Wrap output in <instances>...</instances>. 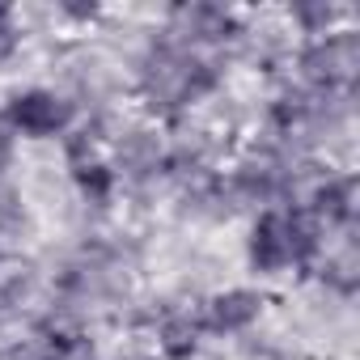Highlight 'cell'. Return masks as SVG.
<instances>
[{"label":"cell","mask_w":360,"mask_h":360,"mask_svg":"<svg viewBox=\"0 0 360 360\" xmlns=\"http://www.w3.org/2000/svg\"><path fill=\"white\" fill-rule=\"evenodd\" d=\"M81 110L72 98L56 94V89H18L9 102H5V115H0V123H5L13 136H68L77 127Z\"/></svg>","instance_id":"obj_1"},{"label":"cell","mask_w":360,"mask_h":360,"mask_svg":"<svg viewBox=\"0 0 360 360\" xmlns=\"http://www.w3.org/2000/svg\"><path fill=\"white\" fill-rule=\"evenodd\" d=\"M263 318V292L255 288H225L208 305H200L204 335H242Z\"/></svg>","instance_id":"obj_2"}]
</instances>
